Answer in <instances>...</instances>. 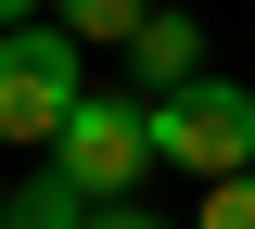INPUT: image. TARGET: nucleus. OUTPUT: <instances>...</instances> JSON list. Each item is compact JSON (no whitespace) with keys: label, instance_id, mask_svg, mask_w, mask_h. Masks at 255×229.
<instances>
[{"label":"nucleus","instance_id":"obj_1","mask_svg":"<svg viewBox=\"0 0 255 229\" xmlns=\"http://www.w3.org/2000/svg\"><path fill=\"white\" fill-rule=\"evenodd\" d=\"M77 115H90V51L64 26H13L0 38V153H64Z\"/></svg>","mask_w":255,"mask_h":229},{"label":"nucleus","instance_id":"obj_2","mask_svg":"<svg viewBox=\"0 0 255 229\" xmlns=\"http://www.w3.org/2000/svg\"><path fill=\"white\" fill-rule=\"evenodd\" d=\"M153 153L179 165V178H204V191L255 178V89H243V76H191V89H166V102H153Z\"/></svg>","mask_w":255,"mask_h":229},{"label":"nucleus","instance_id":"obj_3","mask_svg":"<svg viewBox=\"0 0 255 229\" xmlns=\"http://www.w3.org/2000/svg\"><path fill=\"white\" fill-rule=\"evenodd\" d=\"M153 102H115V89H90V115L64 128V153H51V178H77L90 204H128L140 178H153Z\"/></svg>","mask_w":255,"mask_h":229},{"label":"nucleus","instance_id":"obj_4","mask_svg":"<svg viewBox=\"0 0 255 229\" xmlns=\"http://www.w3.org/2000/svg\"><path fill=\"white\" fill-rule=\"evenodd\" d=\"M128 76H140V102L191 89V76H217V64H204V26H191V13H153V26H140V51H128Z\"/></svg>","mask_w":255,"mask_h":229},{"label":"nucleus","instance_id":"obj_5","mask_svg":"<svg viewBox=\"0 0 255 229\" xmlns=\"http://www.w3.org/2000/svg\"><path fill=\"white\" fill-rule=\"evenodd\" d=\"M153 13H166V0H51V26L77 38V51H140Z\"/></svg>","mask_w":255,"mask_h":229},{"label":"nucleus","instance_id":"obj_6","mask_svg":"<svg viewBox=\"0 0 255 229\" xmlns=\"http://www.w3.org/2000/svg\"><path fill=\"white\" fill-rule=\"evenodd\" d=\"M0 204H13V229H102V204L77 191V178H51V165H38L26 191H0Z\"/></svg>","mask_w":255,"mask_h":229},{"label":"nucleus","instance_id":"obj_7","mask_svg":"<svg viewBox=\"0 0 255 229\" xmlns=\"http://www.w3.org/2000/svg\"><path fill=\"white\" fill-rule=\"evenodd\" d=\"M191 229H255V178H230V191H204V217Z\"/></svg>","mask_w":255,"mask_h":229},{"label":"nucleus","instance_id":"obj_8","mask_svg":"<svg viewBox=\"0 0 255 229\" xmlns=\"http://www.w3.org/2000/svg\"><path fill=\"white\" fill-rule=\"evenodd\" d=\"M102 229H179V217H153V204H102Z\"/></svg>","mask_w":255,"mask_h":229},{"label":"nucleus","instance_id":"obj_9","mask_svg":"<svg viewBox=\"0 0 255 229\" xmlns=\"http://www.w3.org/2000/svg\"><path fill=\"white\" fill-rule=\"evenodd\" d=\"M13 26H38V0H0V38H13Z\"/></svg>","mask_w":255,"mask_h":229}]
</instances>
